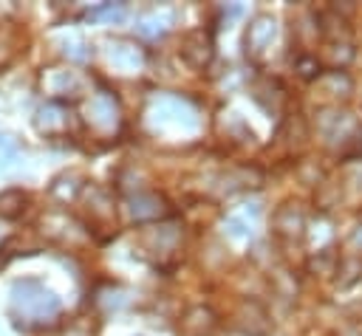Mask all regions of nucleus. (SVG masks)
<instances>
[{"label": "nucleus", "mask_w": 362, "mask_h": 336, "mask_svg": "<svg viewBox=\"0 0 362 336\" xmlns=\"http://www.w3.org/2000/svg\"><path fill=\"white\" fill-rule=\"evenodd\" d=\"M15 308L23 311L26 316H37V319H46V316H54L60 311V299L37 280H23L15 285Z\"/></svg>", "instance_id": "obj_1"}, {"label": "nucleus", "mask_w": 362, "mask_h": 336, "mask_svg": "<svg viewBox=\"0 0 362 336\" xmlns=\"http://www.w3.org/2000/svg\"><path fill=\"white\" fill-rule=\"evenodd\" d=\"M272 37H275V23H272L269 18H258L255 26H249V37H246V40L252 43L255 51H261L263 46L272 43Z\"/></svg>", "instance_id": "obj_2"}, {"label": "nucleus", "mask_w": 362, "mask_h": 336, "mask_svg": "<svg viewBox=\"0 0 362 336\" xmlns=\"http://www.w3.org/2000/svg\"><path fill=\"white\" fill-rule=\"evenodd\" d=\"M342 271H345L342 285H351V283H356V280H359V274H362V263H359V260H345V263H342Z\"/></svg>", "instance_id": "obj_3"}]
</instances>
